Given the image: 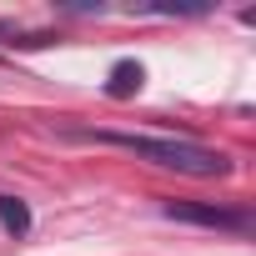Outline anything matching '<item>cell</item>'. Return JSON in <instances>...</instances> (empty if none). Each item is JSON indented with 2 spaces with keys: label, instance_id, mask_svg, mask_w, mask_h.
I'll list each match as a JSON object with an SVG mask.
<instances>
[{
  "label": "cell",
  "instance_id": "1",
  "mask_svg": "<svg viewBox=\"0 0 256 256\" xmlns=\"http://www.w3.org/2000/svg\"><path fill=\"white\" fill-rule=\"evenodd\" d=\"M80 141H110V146H120V151H131V156H141V161H151V166H166V171H181V176H231V161L221 156V151H211V146H196V141H171V136H131V131H96V136H86V131H76Z\"/></svg>",
  "mask_w": 256,
  "mask_h": 256
},
{
  "label": "cell",
  "instance_id": "2",
  "mask_svg": "<svg viewBox=\"0 0 256 256\" xmlns=\"http://www.w3.org/2000/svg\"><path fill=\"white\" fill-rule=\"evenodd\" d=\"M171 221H191V226H211V231H251V211L241 206H201V201H166L161 206Z\"/></svg>",
  "mask_w": 256,
  "mask_h": 256
},
{
  "label": "cell",
  "instance_id": "3",
  "mask_svg": "<svg viewBox=\"0 0 256 256\" xmlns=\"http://www.w3.org/2000/svg\"><path fill=\"white\" fill-rule=\"evenodd\" d=\"M141 80H146V70H141L136 60H116V66H110V80H106V96H110V100H126V96L141 90Z\"/></svg>",
  "mask_w": 256,
  "mask_h": 256
},
{
  "label": "cell",
  "instance_id": "4",
  "mask_svg": "<svg viewBox=\"0 0 256 256\" xmlns=\"http://www.w3.org/2000/svg\"><path fill=\"white\" fill-rule=\"evenodd\" d=\"M0 226H6L10 236H26L30 231V206L20 196H0Z\"/></svg>",
  "mask_w": 256,
  "mask_h": 256
},
{
  "label": "cell",
  "instance_id": "5",
  "mask_svg": "<svg viewBox=\"0 0 256 256\" xmlns=\"http://www.w3.org/2000/svg\"><path fill=\"white\" fill-rule=\"evenodd\" d=\"M0 36H16V30H10V26H6V20H0Z\"/></svg>",
  "mask_w": 256,
  "mask_h": 256
}]
</instances>
